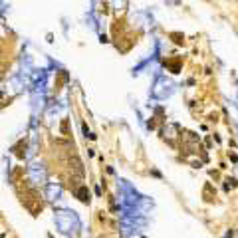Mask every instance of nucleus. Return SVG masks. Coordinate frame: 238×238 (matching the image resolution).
<instances>
[{
	"instance_id": "obj_1",
	"label": "nucleus",
	"mask_w": 238,
	"mask_h": 238,
	"mask_svg": "<svg viewBox=\"0 0 238 238\" xmlns=\"http://www.w3.org/2000/svg\"><path fill=\"white\" fill-rule=\"evenodd\" d=\"M74 193H76V197H78L81 202H89V191H87V187H79Z\"/></svg>"
},
{
	"instance_id": "obj_3",
	"label": "nucleus",
	"mask_w": 238,
	"mask_h": 238,
	"mask_svg": "<svg viewBox=\"0 0 238 238\" xmlns=\"http://www.w3.org/2000/svg\"><path fill=\"white\" fill-rule=\"evenodd\" d=\"M171 72L173 74H179V62H173L171 64Z\"/></svg>"
},
{
	"instance_id": "obj_2",
	"label": "nucleus",
	"mask_w": 238,
	"mask_h": 238,
	"mask_svg": "<svg viewBox=\"0 0 238 238\" xmlns=\"http://www.w3.org/2000/svg\"><path fill=\"white\" fill-rule=\"evenodd\" d=\"M171 38H175V42H177V44H183V34H171Z\"/></svg>"
},
{
	"instance_id": "obj_4",
	"label": "nucleus",
	"mask_w": 238,
	"mask_h": 238,
	"mask_svg": "<svg viewBox=\"0 0 238 238\" xmlns=\"http://www.w3.org/2000/svg\"><path fill=\"white\" fill-rule=\"evenodd\" d=\"M62 133H68V119L62 121Z\"/></svg>"
}]
</instances>
